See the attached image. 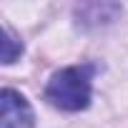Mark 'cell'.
<instances>
[{"label":"cell","mask_w":128,"mask_h":128,"mask_svg":"<svg viewBox=\"0 0 128 128\" xmlns=\"http://www.w3.org/2000/svg\"><path fill=\"white\" fill-rule=\"evenodd\" d=\"M45 98L63 110H83L90 103V68L70 66L53 73L45 86Z\"/></svg>","instance_id":"obj_1"},{"label":"cell","mask_w":128,"mask_h":128,"mask_svg":"<svg viewBox=\"0 0 128 128\" xmlns=\"http://www.w3.org/2000/svg\"><path fill=\"white\" fill-rule=\"evenodd\" d=\"M0 116H3V128H33L35 123L30 103L13 88H3L0 93Z\"/></svg>","instance_id":"obj_2"},{"label":"cell","mask_w":128,"mask_h":128,"mask_svg":"<svg viewBox=\"0 0 128 128\" xmlns=\"http://www.w3.org/2000/svg\"><path fill=\"white\" fill-rule=\"evenodd\" d=\"M23 53V45L15 40L13 30L10 28H3V63H13L15 55Z\"/></svg>","instance_id":"obj_3"}]
</instances>
